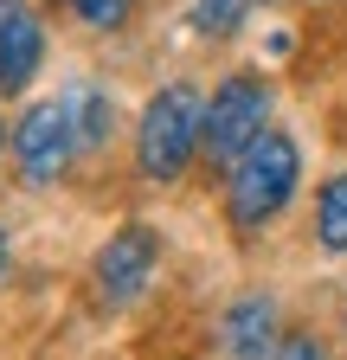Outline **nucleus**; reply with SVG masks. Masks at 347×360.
I'll use <instances>...</instances> for the list:
<instances>
[{
	"instance_id": "f257e3e1",
	"label": "nucleus",
	"mask_w": 347,
	"mask_h": 360,
	"mask_svg": "<svg viewBox=\"0 0 347 360\" xmlns=\"http://www.w3.org/2000/svg\"><path fill=\"white\" fill-rule=\"evenodd\" d=\"M296 174H302V155L283 129H264L257 142L232 161V225L238 232H257L264 219L283 212V200L296 193Z\"/></svg>"
},
{
	"instance_id": "f03ea898",
	"label": "nucleus",
	"mask_w": 347,
	"mask_h": 360,
	"mask_svg": "<svg viewBox=\"0 0 347 360\" xmlns=\"http://www.w3.org/2000/svg\"><path fill=\"white\" fill-rule=\"evenodd\" d=\"M199 129H206V110L187 84L161 90V97L142 110V129H136V161L148 180H181L193 148H199Z\"/></svg>"
},
{
	"instance_id": "7ed1b4c3",
	"label": "nucleus",
	"mask_w": 347,
	"mask_h": 360,
	"mask_svg": "<svg viewBox=\"0 0 347 360\" xmlns=\"http://www.w3.org/2000/svg\"><path fill=\"white\" fill-rule=\"evenodd\" d=\"M264 122H270V90L257 77H225L219 97H212V110H206V129H199L206 161H219V167L238 161L257 135H264Z\"/></svg>"
},
{
	"instance_id": "20e7f679",
	"label": "nucleus",
	"mask_w": 347,
	"mask_h": 360,
	"mask_svg": "<svg viewBox=\"0 0 347 360\" xmlns=\"http://www.w3.org/2000/svg\"><path fill=\"white\" fill-rule=\"evenodd\" d=\"M71 148H77L71 103H32L26 122L13 129V155H20L26 187H52V180L71 167Z\"/></svg>"
},
{
	"instance_id": "39448f33",
	"label": "nucleus",
	"mask_w": 347,
	"mask_h": 360,
	"mask_svg": "<svg viewBox=\"0 0 347 360\" xmlns=\"http://www.w3.org/2000/svg\"><path fill=\"white\" fill-rule=\"evenodd\" d=\"M148 277H155V232H148V225H122V232L97 251V290H103V302L110 309L136 302L148 290Z\"/></svg>"
},
{
	"instance_id": "423d86ee",
	"label": "nucleus",
	"mask_w": 347,
	"mask_h": 360,
	"mask_svg": "<svg viewBox=\"0 0 347 360\" xmlns=\"http://www.w3.org/2000/svg\"><path fill=\"white\" fill-rule=\"evenodd\" d=\"M39 58H46V32H39L26 0H0V90H26Z\"/></svg>"
},
{
	"instance_id": "0eeeda50",
	"label": "nucleus",
	"mask_w": 347,
	"mask_h": 360,
	"mask_svg": "<svg viewBox=\"0 0 347 360\" xmlns=\"http://www.w3.org/2000/svg\"><path fill=\"white\" fill-rule=\"evenodd\" d=\"M225 354L232 360H264V347L277 341V309H270V296H244L232 315H225Z\"/></svg>"
},
{
	"instance_id": "6e6552de",
	"label": "nucleus",
	"mask_w": 347,
	"mask_h": 360,
	"mask_svg": "<svg viewBox=\"0 0 347 360\" xmlns=\"http://www.w3.org/2000/svg\"><path fill=\"white\" fill-rule=\"evenodd\" d=\"M315 238L328 251H347V174H334L322 187V206H315Z\"/></svg>"
},
{
	"instance_id": "1a4fd4ad",
	"label": "nucleus",
	"mask_w": 347,
	"mask_h": 360,
	"mask_svg": "<svg viewBox=\"0 0 347 360\" xmlns=\"http://www.w3.org/2000/svg\"><path fill=\"white\" fill-rule=\"evenodd\" d=\"M251 7H257V0H193V26H199L206 39H225V32L244 26Z\"/></svg>"
},
{
	"instance_id": "9d476101",
	"label": "nucleus",
	"mask_w": 347,
	"mask_h": 360,
	"mask_svg": "<svg viewBox=\"0 0 347 360\" xmlns=\"http://www.w3.org/2000/svg\"><path fill=\"white\" fill-rule=\"evenodd\" d=\"M71 122H77V142L97 148L103 135H110V103L97 97V90H77V97H71Z\"/></svg>"
},
{
	"instance_id": "9b49d317",
	"label": "nucleus",
	"mask_w": 347,
	"mask_h": 360,
	"mask_svg": "<svg viewBox=\"0 0 347 360\" xmlns=\"http://www.w3.org/2000/svg\"><path fill=\"white\" fill-rule=\"evenodd\" d=\"M65 7L84 20V26H97V32H116L129 20V0H65Z\"/></svg>"
},
{
	"instance_id": "f8f14e48",
	"label": "nucleus",
	"mask_w": 347,
	"mask_h": 360,
	"mask_svg": "<svg viewBox=\"0 0 347 360\" xmlns=\"http://www.w3.org/2000/svg\"><path fill=\"white\" fill-rule=\"evenodd\" d=\"M277 360H328V354H322V347H315L309 335H289V341L277 347Z\"/></svg>"
},
{
	"instance_id": "ddd939ff",
	"label": "nucleus",
	"mask_w": 347,
	"mask_h": 360,
	"mask_svg": "<svg viewBox=\"0 0 347 360\" xmlns=\"http://www.w3.org/2000/svg\"><path fill=\"white\" fill-rule=\"evenodd\" d=\"M0 270H7V232H0Z\"/></svg>"
},
{
	"instance_id": "4468645a",
	"label": "nucleus",
	"mask_w": 347,
	"mask_h": 360,
	"mask_svg": "<svg viewBox=\"0 0 347 360\" xmlns=\"http://www.w3.org/2000/svg\"><path fill=\"white\" fill-rule=\"evenodd\" d=\"M0 142H7V129H0Z\"/></svg>"
}]
</instances>
